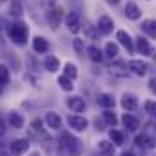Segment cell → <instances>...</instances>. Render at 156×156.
I'll use <instances>...</instances> for the list:
<instances>
[{"label": "cell", "mask_w": 156, "mask_h": 156, "mask_svg": "<svg viewBox=\"0 0 156 156\" xmlns=\"http://www.w3.org/2000/svg\"><path fill=\"white\" fill-rule=\"evenodd\" d=\"M113 27H115L113 18H109V16H100V20H98V31H100L102 35H111V33H113Z\"/></svg>", "instance_id": "obj_12"}, {"label": "cell", "mask_w": 156, "mask_h": 156, "mask_svg": "<svg viewBox=\"0 0 156 156\" xmlns=\"http://www.w3.org/2000/svg\"><path fill=\"white\" fill-rule=\"evenodd\" d=\"M67 123H69V127H73L75 131H85L87 129V120L83 116H78V115H73V116L67 118Z\"/></svg>", "instance_id": "obj_11"}, {"label": "cell", "mask_w": 156, "mask_h": 156, "mask_svg": "<svg viewBox=\"0 0 156 156\" xmlns=\"http://www.w3.org/2000/svg\"><path fill=\"white\" fill-rule=\"evenodd\" d=\"M9 15H13V16H22V5H20V2H16V0H13L11 2V7H9Z\"/></svg>", "instance_id": "obj_29"}, {"label": "cell", "mask_w": 156, "mask_h": 156, "mask_svg": "<svg viewBox=\"0 0 156 156\" xmlns=\"http://www.w3.org/2000/svg\"><path fill=\"white\" fill-rule=\"evenodd\" d=\"M105 56H107V58H116L118 56V45L116 44L109 42V44L105 45Z\"/></svg>", "instance_id": "obj_27"}, {"label": "cell", "mask_w": 156, "mask_h": 156, "mask_svg": "<svg viewBox=\"0 0 156 156\" xmlns=\"http://www.w3.org/2000/svg\"><path fill=\"white\" fill-rule=\"evenodd\" d=\"M33 49H35V53L44 55V53L49 51V42L44 38V37H35L33 38Z\"/></svg>", "instance_id": "obj_15"}, {"label": "cell", "mask_w": 156, "mask_h": 156, "mask_svg": "<svg viewBox=\"0 0 156 156\" xmlns=\"http://www.w3.org/2000/svg\"><path fill=\"white\" fill-rule=\"evenodd\" d=\"M104 120H105V123H107V125H113V127L118 123L116 115H115V113H111L109 109H105V111H104Z\"/></svg>", "instance_id": "obj_28"}, {"label": "cell", "mask_w": 156, "mask_h": 156, "mask_svg": "<svg viewBox=\"0 0 156 156\" xmlns=\"http://www.w3.org/2000/svg\"><path fill=\"white\" fill-rule=\"evenodd\" d=\"M136 145L145 147V149H153L154 147V140L151 136H147V134H138L136 136Z\"/></svg>", "instance_id": "obj_22"}, {"label": "cell", "mask_w": 156, "mask_h": 156, "mask_svg": "<svg viewBox=\"0 0 156 156\" xmlns=\"http://www.w3.org/2000/svg\"><path fill=\"white\" fill-rule=\"evenodd\" d=\"M40 2H42L44 5H47V7H51V5L55 4V0H40Z\"/></svg>", "instance_id": "obj_36"}, {"label": "cell", "mask_w": 156, "mask_h": 156, "mask_svg": "<svg viewBox=\"0 0 156 156\" xmlns=\"http://www.w3.org/2000/svg\"><path fill=\"white\" fill-rule=\"evenodd\" d=\"M76 75H78L76 66H75V64H66V67H64V76L75 80V78H76Z\"/></svg>", "instance_id": "obj_25"}, {"label": "cell", "mask_w": 156, "mask_h": 156, "mask_svg": "<svg viewBox=\"0 0 156 156\" xmlns=\"http://www.w3.org/2000/svg\"><path fill=\"white\" fill-rule=\"evenodd\" d=\"M116 40L127 49V53L129 55H133L134 53V42H133V38H131V35L127 33V31H123V29H120V31H116Z\"/></svg>", "instance_id": "obj_3"}, {"label": "cell", "mask_w": 156, "mask_h": 156, "mask_svg": "<svg viewBox=\"0 0 156 156\" xmlns=\"http://www.w3.org/2000/svg\"><path fill=\"white\" fill-rule=\"evenodd\" d=\"M96 102H98V105L104 107V109H111V107H115V96L109 94V93H102V94H98Z\"/></svg>", "instance_id": "obj_14"}, {"label": "cell", "mask_w": 156, "mask_h": 156, "mask_svg": "<svg viewBox=\"0 0 156 156\" xmlns=\"http://www.w3.org/2000/svg\"><path fill=\"white\" fill-rule=\"evenodd\" d=\"M45 122H47V125H49L51 129H55V131L62 127V118L58 116L56 113H53V111L45 115Z\"/></svg>", "instance_id": "obj_19"}, {"label": "cell", "mask_w": 156, "mask_h": 156, "mask_svg": "<svg viewBox=\"0 0 156 156\" xmlns=\"http://www.w3.org/2000/svg\"><path fill=\"white\" fill-rule=\"evenodd\" d=\"M109 73H111V75H115V76H120V78L129 76L127 64H123V62H116V64H113V66L109 67Z\"/></svg>", "instance_id": "obj_13"}, {"label": "cell", "mask_w": 156, "mask_h": 156, "mask_svg": "<svg viewBox=\"0 0 156 156\" xmlns=\"http://www.w3.org/2000/svg\"><path fill=\"white\" fill-rule=\"evenodd\" d=\"M98 151L104 156H115V144L109 140H100L98 142Z\"/></svg>", "instance_id": "obj_17"}, {"label": "cell", "mask_w": 156, "mask_h": 156, "mask_svg": "<svg viewBox=\"0 0 156 156\" xmlns=\"http://www.w3.org/2000/svg\"><path fill=\"white\" fill-rule=\"evenodd\" d=\"M67 107L73 111V113H83L85 111V102H83V98H80V96H71V98H67Z\"/></svg>", "instance_id": "obj_10"}, {"label": "cell", "mask_w": 156, "mask_h": 156, "mask_svg": "<svg viewBox=\"0 0 156 156\" xmlns=\"http://www.w3.org/2000/svg\"><path fill=\"white\" fill-rule=\"evenodd\" d=\"M47 22H49V26L53 29H56L60 26V22H62V9H58V7L49 9L47 11Z\"/></svg>", "instance_id": "obj_9"}, {"label": "cell", "mask_w": 156, "mask_h": 156, "mask_svg": "<svg viewBox=\"0 0 156 156\" xmlns=\"http://www.w3.org/2000/svg\"><path fill=\"white\" fill-rule=\"evenodd\" d=\"M109 138H111V142H113L115 145H122V144H123V134H122L120 131H115V129H113V131L109 133Z\"/></svg>", "instance_id": "obj_30"}, {"label": "cell", "mask_w": 156, "mask_h": 156, "mask_svg": "<svg viewBox=\"0 0 156 156\" xmlns=\"http://www.w3.org/2000/svg\"><path fill=\"white\" fill-rule=\"evenodd\" d=\"M5 133V123H4V120L0 118V134H4Z\"/></svg>", "instance_id": "obj_37"}, {"label": "cell", "mask_w": 156, "mask_h": 156, "mask_svg": "<svg viewBox=\"0 0 156 156\" xmlns=\"http://www.w3.org/2000/svg\"><path fill=\"white\" fill-rule=\"evenodd\" d=\"M7 35H9V38L13 40L15 44L22 45V44H26V42H27L29 29H27V26H26V24H22V22H15V24H11V26L7 27Z\"/></svg>", "instance_id": "obj_1"}, {"label": "cell", "mask_w": 156, "mask_h": 156, "mask_svg": "<svg viewBox=\"0 0 156 156\" xmlns=\"http://www.w3.org/2000/svg\"><path fill=\"white\" fill-rule=\"evenodd\" d=\"M60 140H62L60 144H62V147L66 149V153H67V154H71V156H80V154H82L83 145H82V142H80L78 138H75L73 134L64 133Z\"/></svg>", "instance_id": "obj_2"}, {"label": "cell", "mask_w": 156, "mask_h": 156, "mask_svg": "<svg viewBox=\"0 0 156 156\" xmlns=\"http://www.w3.org/2000/svg\"><path fill=\"white\" fill-rule=\"evenodd\" d=\"M44 67L49 71V73H56L60 69V60L56 56H47L45 62H44Z\"/></svg>", "instance_id": "obj_21"}, {"label": "cell", "mask_w": 156, "mask_h": 156, "mask_svg": "<svg viewBox=\"0 0 156 156\" xmlns=\"http://www.w3.org/2000/svg\"><path fill=\"white\" fill-rule=\"evenodd\" d=\"M144 109H145V113H149L151 116H156V102L147 100V102L144 104Z\"/></svg>", "instance_id": "obj_32"}, {"label": "cell", "mask_w": 156, "mask_h": 156, "mask_svg": "<svg viewBox=\"0 0 156 156\" xmlns=\"http://www.w3.org/2000/svg\"><path fill=\"white\" fill-rule=\"evenodd\" d=\"M142 29H144L151 38H156V22H154V20H144Z\"/></svg>", "instance_id": "obj_24"}, {"label": "cell", "mask_w": 156, "mask_h": 156, "mask_svg": "<svg viewBox=\"0 0 156 156\" xmlns=\"http://www.w3.org/2000/svg\"><path fill=\"white\" fill-rule=\"evenodd\" d=\"M87 55H89V58H91L93 62H96V64H100V62L105 58V55H104L96 45H89V47H87Z\"/></svg>", "instance_id": "obj_20"}, {"label": "cell", "mask_w": 156, "mask_h": 156, "mask_svg": "<svg viewBox=\"0 0 156 156\" xmlns=\"http://www.w3.org/2000/svg\"><path fill=\"white\" fill-rule=\"evenodd\" d=\"M31 125H33V127H35L37 131H38V129H42V122H40V120H35V122H33Z\"/></svg>", "instance_id": "obj_35"}, {"label": "cell", "mask_w": 156, "mask_h": 156, "mask_svg": "<svg viewBox=\"0 0 156 156\" xmlns=\"http://www.w3.org/2000/svg\"><path fill=\"white\" fill-rule=\"evenodd\" d=\"M9 82V69L5 66H0V85H5Z\"/></svg>", "instance_id": "obj_31"}, {"label": "cell", "mask_w": 156, "mask_h": 156, "mask_svg": "<svg viewBox=\"0 0 156 156\" xmlns=\"http://www.w3.org/2000/svg\"><path fill=\"white\" fill-rule=\"evenodd\" d=\"M73 49H75L76 55H82V53H83V40L82 38H75L73 40Z\"/></svg>", "instance_id": "obj_33"}, {"label": "cell", "mask_w": 156, "mask_h": 156, "mask_svg": "<svg viewBox=\"0 0 156 156\" xmlns=\"http://www.w3.org/2000/svg\"><path fill=\"white\" fill-rule=\"evenodd\" d=\"M127 67H129L134 75H138V76H144V75H147V71H149V64H147V62H142V60H129Z\"/></svg>", "instance_id": "obj_4"}, {"label": "cell", "mask_w": 156, "mask_h": 156, "mask_svg": "<svg viewBox=\"0 0 156 156\" xmlns=\"http://www.w3.org/2000/svg\"><path fill=\"white\" fill-rule=\"evenodd\" d=\"M122 123H123L129 131H138V127H140L138 118H134L133 115H129V113H125V115L122 116Z\"/></svg>", "instance_id": "obj_18"}, {"label": "cell", "mask_w": 156, "mask_h": 156, "mask_svg": "<svg viewBox=\"0 0 156 156\" xmlns=\"http://www.w3.org/2000/svg\"><path fill=\"white\" fill-rule=\"evenodd\" d=\"M27 147H29V142H27V140H15V142H11V145H9V153L13 156H20L27 151Z\"/></svg>", "instance_id": "obj_8"}, {"label": "cell", "mask_w": 156, "mask_h": 156, "mask_svg": "<svg viewBox=\"0 0 156 156\" xmlns=\"http://www.w3.org/2000/svg\"><path fill=\"white\" fill-rule=\"evenodd\" d=\"M58 85L64 89V91H73V80L71 78H67V76H60L58 78Z\"/></svg>", "instance_id": "obj_26"}, {"label": "cell", "mask_w": 156, "mask_h": 156, "mask_svg": "<svg viewBox=\"0 0 156 156\" xmlns=\"http://www.w3.org/2000/svg\"><path fill=\"white\" fill-rule=\"evenodd\" d=\"M0 156H5V154H0Z\"/></svg>", "instance_id": "obj_43"}, {"label": "cell", "mask_w": 156, "mask_h": 156, "mask_svg": "<svg viewBox=\"0 0 156 156\" xmlns=\"http://www.w3.org/2000/svg\"><path fill=\"white\" fill-rule=\"evenodd\" d=\"M122 156H134V154H133V153H123Z\"/></svg>", "instance_id": "obj_38"}, {"label": "cell", "mask_w": 156, "mask_h": 156, "mask_svg": "<svg viewBox=\"0 0 156 156\" xmlns=\"http://www.w3.org/2000/svg\"><path fill=\"white\" fill-rule=\"evenodd\" d=\"M134 49H138V53H140V55H145V56H153V55H154V49L151 47L149 40L144 38V37H138V38H136Z\"/></svg>", "instance_id": "obj_5"}, {"label": "cell", "mask_w": 156, "mask_h": 156, "mask_svg": "<svg viewBox=\"0 0 156 156\" xmlns=\"http://www.w3.org/2000/svg\"><path fill=\"white\" fill-rule=\"evenodd\" d=\"M29 156H40L38 153H33V154H29Z\"/></svg>", "instance_id": "obj_39"}, {"label": "cell", "mask_w": 156, "mask_h": 156, "mask_svg": "<svg viewBox=\"0 0 156 156\" xmlns=\"http://www.w3.org/2000/svg\"><path fill=\"white\" fill-rule=\"evenodd\" d=\"M153 58H154V60H156V53H154V55H153Z\"/></svg>", "instance_id": "obj_40"}, {"label": "cell", "mask_w": 156, "mask_h": 156, "mask_svg": "<svg viewBox=\"0 0 156 156\" xmlns=\"http://www.w3.org/2000/svg\"><path fill=\"white\" fill-rule=\"evenodd\" d=\"M0 27H2V20H0Z\"/></svg>", "instance_id": "obj_41"}, {"label": "cell", "mask_w": 156, "mask_h": 156, "mask_svg": "<svg viewBox=\"0 0 156 156\" xmlns=\"http://www.w3.org/2000/svg\"><path fill=\"white\" fill-rule=\"evenodd\" d=\"M66 26L71 33H78L80 27H82V20H80V15L78 13H69L66 16Z\"/></svg>", "instance_id": "obj_6"}, {"label": "cell", "mask_w": 156, "mask_h": 156, "mask_svg": "<svg viewBox=\"0 0 156 156\" xmlns=\"http://www.w3.org/2000/svg\"><path fill=\"white\" fill-rule=\"evenodd\" d=\"M123 11H125V16H127L129 20H133V22H136V20L142 18V9H140L134 2H127Z\"/></svg>", "instance_id": "obj_7"}, {"label": "cell", "mask_w": 156, "mask_h": 156, "mask_svg": "<svg viewBox=\"0 0 156 156\" xmlns=\"http://www.w3.org/2000/svg\"><path fill=\"white\" fill-rule=\"evenodd\" d=\"M9 125L15 129H22L24 127V118L18 113H9Z\"/></svg>", "instance_id": "obj_23"}, {"label": "cell", "mask_w": 156, "mask_h": 156, "mask_svg": "<svg viewBox=\"0 0 156 156\" xmlns=\"http://www.w3.org/2000/svg\"><path fill=\"white\" fill-rule=\"evenodd\" d=\"M2 2H4V0H0V4H2Z\"/></svg>", "instance_id": "obj_42"}, {"label": "cell", "mask_w": 156, "mask_h": 156, "mask_svg": "<svg viewBox=\"0 0 156 156\" xmlns=\"http://www.w3.org/2000/svg\"><path fill=\"white\" fill-rule=\"evenodd\" d=\"M149 89H151L153 93H156V76H153L149 80Z\"/></svg>", "instance_id": "obj_34"}, {"label": "cell", "mask_w": 156, "mask_h": 156, "mask_svg": "<svg viewBox=\"0 0 156 156\" xmlns=\"http://www.w3.org/2000/svg\"><path fill=\"white\" fill-rule=\"evenodd\" d=\"M122 107H123L125 111H136V107H138L136 96H134V94H123V98H122Z\"/></svg>", "instance_id": "obj_16"}]
</instances>
